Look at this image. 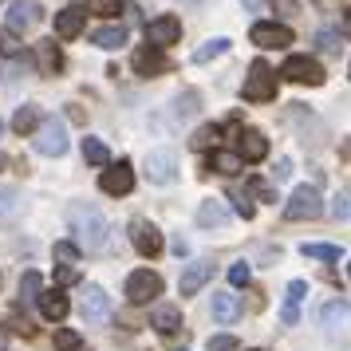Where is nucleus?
<instances>
[{
    "instance_id": "nucleus-1",
    "label": "nucleus",
    "mask_w": 351,
    "mask_h": 351,
    "mask_svg": "<svg viewBox=\"0 0 351 351\" xmlns=\"http://www.w3.org/2000/svg\"><path fill=\"white\" fill-rule=\"evenodd\" d=\"M67 225H71V233H75V249H87V253H99V249H107V217H103V209L91 206V202H75V206L67 209Z\"/></svg>"
},
{
    "instance_id": "nucleus-2",
    "label": "nucleus",
    "mask_w": 351,
    "mask_h": 351,
    "mask_svg": "<svg viewBox=\"0 0 351 351\" xmlns=\"http://www.w3.org/2000/svg\"><path fill=\"white\" fill-rule=\"evenodd\" d=\"M241 95L249 99V103H269V99H276V71H272L265 60H253V64H249V75H245V87H241Z\"/></svg>"
},
{
    "instance_id": "nucleus-3",
    "label": "nucleus",
    "mask_w": 351,
    "mask_h": 351,
    "mask_svg": "<svg viewBox=\"0 0 351 351\" xmlns=\"http://www.w3.org/2000/svg\"><path fill=\"white\" fill-rule=\"evenodd\" d=\"M319 213H324V197H319L316 186H296L292 197H288V206H285L288 221H316Z\"/></svg>"
},
{
    "instance_id": "nucleus-4",
    "label": "nucleus",
    "mask_w": 351,
    "mask_h": 351,
    "mask_svg": "<svg viewBox=\"0 0 351 351\" xmlns=\"http://www.w3.org/2000/svg\"><path fill=\"white\" fill-rule=\"evenodd\" d=\"M319 324H324V335H328L332 343H348V339H351V304L332 300L328 308H324Z\"/></svg>"
},
{
    "instance_id": "nucleus-5",
    "label": "nucleus",
    "mask_w": 351,
    "mask_h": 351,
    "mask_svg": "<svg viewBox=\"0 0 351 351\" xmlns=\"http://www.w3.org/2000/svg\"><path fill=\"white\" fill-rule=\"evenodd\" d=\"M36 150L48 154V158L67 154V127L60 119H40V127H36Z\"/></svg>"
},
{
    "instance_id": "nucleus-6",
    "label": "nucleus",
    "mask_w": 351,
    "mask_h": 351,
    "mask_svg": "<svg viewBox=\"0 0 351 351\" xmlns=\"http://www.w3.org/2000/svg\"><path fill=\"white\" fill-rule=\"evenodd\" d=\"M280 75L292 80V83H308V87H319V83L328 80L324 67H319V60H312V56H288L285 67H280Z\"/></svg>"
},
{
    "instance_id": "nucleus-7",
    "label": "nucleus",
    "mask_w": 351,
    "mask_h": 351,
    "mask_svg": "<svg viewBox=\"0 0 351 351\" xmlns=\"http://www.w3.org/2000/svg\"><path fill=\"white\" fill-rule=\"evenodd\" d=\"M162 296V276L150 269H138L127 276V300L130 304H150Z\"/></svg>"
},
{
    "instance_id": "nucleus-8",
    "label": "nucleus",
    "mask_w": 351,
    "mask_h": 351,
    "mask_svg": "<svg viewBox=\"0 0 351 351\" xmlns=\"http://www.w3.org/2000/svg\"><path fill=\"white\" fill-rule=\"evenodd\" d=\"M127 229H130V245H134V249H138L143 256H158L162 249H166V241H162V233H158V225H154V221H146V217H134Z\"/></svg>"
},
{
    "instance_id": "nucleus-9",
    "label": "nucleus",
    "mask_w": 351,
    "mask_h": 351,
    "mask_svg": "<svg viewBox=\"0 0 351 351\" xmlns=\"http://www.w3.org/2000/svg\"><path fill=\"white\" fill-rule=\"evenodd\" d=\"M99 186H103V193H111V197L130 193V190H134V166H130L127 158L111 162V166L103 170V178H99Z\"/></svg>"
},
{
    "instance_id": "nucleus-10",
    "label": "nucleus",
    "mask_w": 351,
    "mask_h": 351,
    "mask_svg": "<svg viewBox=\"0 0 351 351\" xmlns=\"http://www.w3.org/2000/svg\"><path fill=\"white\" fill-rule=\"evenodd\" d=\"M249 40H253L256 48H288L296 36H292V28H288V24H276V20H261V24H253Z\"/></svg>"
},
{
    "instance_id": "nucleus-11",
    "label": "nucleus",
    "mask_w": 351,
    "mask_h": 351,
    "mask_svg": "<svg viewBox=\"0 0 351 351\" xmlns=\"http://www.w3.org/2000/svg\"><path fill=\"white\" fill-rule=\"evenodd\" d=\"M146 178H150L154 186H174V178H178L174 150H150V154H146Z\"/></svg>"
},
{
    "instance_id": "nucleus-12",
    "label": "nucleus",
    "mask_w": 351,
    "mask_h": 351,
    "mask_svg": "<svg viewBox=\"0 0 351 351\" xmlns=\"http://www.w3.org/2000/svg\"><path fill=\"white\" fill-rule=\"evenodd\" d=\"M80 312L87 324H107V316H111V296L99 285H87L83 288V300H80Z\"/></svg>"
},
{
    "instance_id": "nucleus-13",
    "label": "nucleus",
    "mask_w": 351,
    "mask_h": 351,
    "mask_svg": "<svg viewBox=\"0 0 351 351\" xmlns=\"http://www.w3.org/2000/svg\"><path fill=\"white\" fill-rule=\"evenodd\" d=\"M182 40V20L178 16H158V20H150L146 24V44L150 48H170V44H178Z\"/></svg>"
},
{
    "instance_id": "nucleus-14",
    "label": "nucleus",
    "mask_w": 351,
    "mask_h": 351,
    "mask_svg": "<svg viewBox=\"0 0 351 351\" xmlns=\"http://www.w3.org/2000/svg\"><path fill=\"white\" fill-rule=\"evenodd\" d=\"M44 16L40 0H12L8 4V32H24V28H36Z\"/></svg>"
},
{
    "instance_id": "nucleus-15",
    "label": "nucleus",
    "mask_w": 351,
    "mask_h": 351,
    "mask_svg": "<svg viewBox=\"0 0 351 351\" xmlns=\"http://www.w3.org/2000/svg\"><path fill=\"white\" fill-rule=\"evenodd\" d=\"M134 71L146 75V80H154V75H166V71H170V60H166L158 48H150V44H146V48L134 51Z\"/></svg>"
},
{
    "instance_id": "nucleus-16",
    "label": "nucleus",
    "mask_w": 351,
    "mask_h": 351,
    "mask_svg": "<svg viewBox=\"0 0 351 351\" xmlns=\"http://www.w3.org/2000/svg\"><path fill=\"white\" fill-rule=\"evenodd\" d=\"M269 154V138L261 130H241L237 134V158L241 162H261Z\"/></svg>"
},
{
    "instance_id": "nucleus-17",
    "label": "nucleus",
    "mask_w": 351,
    "mask_h": 351,
    "mask_svg": "<svg viewBox=\"0 0 351 351\" xmlns=\"http://www.w3.org/2000/svg\"><path fill=\"white\" fill-rule=\"evenodd\" d=\"M83 24H87V12H83L80 4L56 12V36H60V40H75V36L83 32Z\"/></svg>"
},
{
    "instance_id": "nucleus-18",
    "label": "nucleus",
    "mask_w": 351,
    "mask_h": 351,
    "mask_svg": "<svg viewBox=\"0 0 351 351\" xmlns=\"http://www.w3.org/2000/svg\"><path fill=\"white\" fill-rule=\"evenodd\" d=\"M36 64H40L44 75H60L64 71V51H60V44L56 40H40L36 44Z\"/></svg>"
},
{
    "instance_id": "nucleus-19",
    "label": "nucleus",
    "mask_w": 351,
    "mask_h": 351,
    "mask_svg": "<svg viewBox=\"0 0 351 351\" xmlns=\"http://www.w3.org/2000/svg\"><path fill=\"white\" fill-rule=\"evenodd\" d=\"M150 328L162 332V335L182 332V308H174V304H158V308L150 312Z\"/></svg>"
},
{
    "instance_id": "nucleus-20",
    "label": "nucleus",
    "mask_w": 351,
    "mask_h": 351,
    "mask_svg": "<svg viewBox=\"0 0 351 351\" xmlns=\"http://www.w3.org/2000/svg\"><path fill=\"white\" fill-rule=\"evenodd\" d=\"M209 276H213V265H209V261H193L190 269L182 272V280H178V292H182V296H193V292L206 285Z\"/></svg>"
},
{
    "instance_id": "nucleus-21",
    "label": "nucleus",
    "mask_w": 351,
    "mask_h": 351,
    "mask_svg": "<svg viewBox=\"0 0 351 351\" xmlns=\"http://www.w3.org/2000/svg\"><path fill=\"white\" fill-rule=\"evenodd\" d=\"M40 312H44V319H51V324H60V319L71 312V304H67V296L60 292V288H48V292H40Z\"/></svg>"
},
{
    "instance_id": "nucleus-22",
    "label": "nucleus",
    "mask_w": 351,
    "mask_h": 351,
    "mask_svg": "<svg viewBox=\"0 0 351 351\" xmlns=\"http://www.w3.org/2000/svg\"><path fill=\"white\" fill-rule=\"evenodd\" d=\"M241 316V300L233 292H213V319L217 324H233Z\"/></svg>"
},
{
    "instance_id": "nucleus-23",
    "label": "nucleus",
    "mask_w": 351,
    "mask_h": 351,
    "mask_svg": "<svg viewBox=\"0 0 351 351\" xmlns=\"http://www.w3.org/2000/svg\"><path fill=\"white\" fill-rule=\"evenodd\" d=\"M91 44L103 48V51L123 48V44H127V24H107V28H99V32L91 36Z\"/></svg>"
},
{
    "instance_id": "nucleus-24",
    "label": "nucleus",
    "mask_w": 351,
    "mask_h": 351,
    "mask_svg": "<svg viewBox=\"0 0 351 351\" xmlns=\"http://www.w3.org/2000/svg\"><path fill=\"white\" fill-rule=\"evenodd\" d=\"M209 170H213V174L233 178L237 170H245V162H241L233 150H213V154H209Z\"/></svg>"
},
{
    "instance_id": "nucleus-25",
    "label": "nucleus",
    "mask_w": 351,
    "mask_h": 351,
    "mask_svg": "<svg viewBox=\"0 0 351 351\" xmlns=\"http://www.w3.org/2000/svg\"><path fill=\"white\" fill-rule=\"evenodd\" d=\"M225 221H229V213H225L221 202H202V209H197V225H206V229H221Z\"/></svg>"
},
{
    "instance_id": "nucleus-26",
    "label": "nucleus",
    "mask_w": 351,
    "mask_h": 351,
    "mask_svg": "<svg viewBox=\"0 0 351 351\" xmlns=\"http://www.w3.org/2000/svg\"><path fill=\"white\" fill-rule=\"evenodd\" d=\"M308 296V280H292L288 285V296H285V312H280V319L285 324H296V304Z\"/></svg>"
},
{
    "instance_id": "nucleus-27",
    "label": "nucleus",
    "mask_w": 351,
    "mask_h": 351,
    "mask_svg": "<svg viewBox=\"0 0 351 351\" xmlns=\"http://www.w3.org/2000/svg\"><path fill=\"white\" fill-rule=\"evenodd\" d=\"M300 253L312 256V261H339V256H343V249H339V245H324V241H304Z\"/></svg>"
},
{
    "instance_id": "nucleus-28",
    "label": "nucleus",
    "mask_w": 351,
    "mask_h": 351,
    "mask_svg": "<svg viewBox=\"0 0 351 351\" xmlns=\"http://www.w3.org/2000/svg\"><path fill=\"white\" fill-rule=\"evenodd\" d=\"M36 127H40V107H20L12 114V130L16 134H36Z\"/></svg>"
},
{
    "instance_id": "nucleus-29",
    "label": "nucleus",
    "mask_w": 351,
    "mask_h": 351,
    "mask_svg": "<svg viewBox=\"0 0 351 351\" xmlns=\"http://www.w3.org/2000/svg\"><path fill=\"white\" fill-rule=\"evenodd\" d=\"M229 51V40L225 36H217V40H206L202 48L193 51V64H209V60H217V56H225Z\"/></svg>"
},
{
    "instance_id": "nucleus-30",
    "label": "nucleus",
    "mask_w": 351,
    "mask_h": 351,
    "mask_svg": "<svg viewBox=\"0 0 351 351\" xmlns=\"http://www.w3.org/2000/svg\"><path fill=\"white\" fill-rule=\"evenodd\" d=\"M83 162H91V166H111V150L99 143V138H83Z\"/></svg>"
},
{
    "instance_id": "nucleus-31",
    "label": "nucleus",
    "mask_w": 351,
    "mask_h": 351,
    "mask_svg": "<svg viewBox=\"0 0 351 351\" xmlns=\"http://www.w3.org/2000/svg\"><path fill=\"white\" fill-rule=\"evenodd\" d=\"M197 103H202V95H197V91L178 95L174 99V119H193V114H197Z\"/></svg>"
},
{
    "instance_id": "nucleus-32",
    "label": "nucleus",
    "mask_w": 351,
    "mask_h": 351,
    "mask_svg": "<svg viewBox=\"0 0 351 351\" xmlns=\"http://www.w3.org/2000/svg\"><path fill=\"white\" fill-rule=\"evenodd\" d=\"M328 213H332L335 221H351V190H339L332 197V206H328Z\"/></svg>"
},
{
    "instance_id": "nucleus-33",
    "label": "nucleus",
    "mask_w": 351,
    "mask_h": 351,
    "mask_svg": "<svg viewBox=\"0 0 351 351\" xmlns=\"http://www.w3.org/2000/svg\"><path fill=\"white\" fill-rule=\"evenodd\" d=\"M56 351H87V343L80 339V332L60 328V332H56Z\"/></svg>"
},
{
    "instance_id": "nucleus-34",
    "label": "nucleus",
    "mask_w": 351,
    "mask_h": 351,
    "mask_svg": "<svg viewBox=\"0 0 351 351\" xmlns=\"http://www.w3.org/2000/svg\"><path fill=\"white\" fill-rule=\"evenodd\" d=\"M217 138H221V127H202V130H193L190 146L193 150H209V146H217Z\"/></svg>"
},
{
    "instance_id": "nucleus-35",
    "label": "nucleus",
    "mask_w": 351,
    "mask_h": 351,
    "mask_svg": "<svg viewBox=\"0 0 351 351\" xmlns=\"http://www.w3.org/2000/svg\"><path fill=\"white\" fill-rule=\"evenodd\" d=\"M40 292H44V288H40V272H24V276H20V296L32 304V300H40Z\"/></svg>"
},
{
    "instance_id": "nucleus-36",
    "label": "nucleus",
    "mask_w": 351,
    "mask_h": 351,
    "mask_svg": "<svg viewBox=\"0 0 351 351\" xmlns=\"http://www.w3.org/2000/svg\"><path fill=\"white\" fill-rule=\"evenodd\" d=\"M123 8V0H87V8L83 12H95V16H114Z\"/></svg>"
},
{
    "instance_id": "nucleus-37",
    "label": "nucleus",
    "mask_w": 351,
    "mask_h": 351,
    "mask_svg": "<svg viewBox=\"0 0 351 351\" xmlns=\"http://www.w3.org/2000/svg\"><path fill=\"white\" fill-rule=\"evenodd\" d=\"M67 285H80V269H75V265H60V269H56V288L64 292Z\"/></svg>"
},
{
    "instance_id": "nucleus-38",
    "label": "nucleus",
    "mask_w": 351,
    "mask_h": 351,
    "mask_svg": "<svg viewBox=\"0 0 351 351\" xmlns=\"http://www.w3.org/2000/svg\"><path fill=\"white\" fill-rule=\"evenodd\" d=\"M56 261H64V265H75V261H80V249H75V241H56Z\"/></svg>"
},
{
    "instance_id": "nucleus-39",
    "label": "nucleus",
    "mask_w": 351,
    "mask_h": 351,
    "mask_svg": "<svg viewBox=\"0 0 351 351\" xmlns=\"http://www.w3.org/2000/svg\"><path fill=\"white\" fill-rule=\"evenodd\" d=\"M0 56H20V36L0 28Z\"/></svg>"
},
{
    "instance_id": "nucleus-40",
    "label": "nucleus",
    "mask_w": 351,
    "mask_h": 351,
    "mask_svg": "<svg viewBox=\"0 0 351 351\" xmlns=\"http://www.w3.org/2000/svg\"><path fill=\"white\" fill-rule=\"evenodd\" d=\"M249 276H253V272H249V265H245V261L229 265V285H233V288H245V285H249Z\"/></svg>"
},
{
    "instance_id": "nucleus-41",
    "label": "nucleus",
    "mask_w": 351,
    "mask_h": 351,
    "mask_svg": "<svg viewBox=\"0 0 351 351\" xmlns=\"http://www.w3.org/2000/svg\"><path fill=\"white\" fill-rule=\"evenodd\" d=\"M229 197H233V206H237V213H241V217H245V221H249V217H253V213H256V206H253V202H249V193L233 190V193H229Z\"/></svg>"
},
{
    "instance_id": "nucleus-42",
    "label": "nucleus",
    "mask_w": 351,
    "mask_h": 351,
    "mask_svg": "<svg viewBox=\"0 0 351 351\" xmlns=\"http://www.w3.org/2000/svg\"><path fill=\"white\" fill-rule=\"evenodd\" d=\"M237 335H209V351H237Z\"/></svg>"
},
{
    "instance_id": "nucleus-43",
    "label": "nucleus",
    "mask_w": 351,
    "mask_h": 351,
    "mask_svg": "<svg viewBox=\"0 0 351 351\" xmlns=\"http://www.w3.org/2000/svg\"><path fill=\"white\" fill-rule=\"evenodd\" d=\"M249 193H256L261 202H276V190H272L269 182H261V178H253V182H249Z\"/></svg>"
},
{
    "instance_id": "nucleus-44",
    "label": "nucleus",
    "mask_w": 351,
    "mask_h": 351,
    "mask_svg": "<svg viewBox=\"0 0 351 351\" xmlns=\"http://www.w3.org/2000/svg\"><path fill=\"white\" fill-rule=\"evenodd\" d=\"M276 8V16H296V0H269Z\"/></svg>"
},
{
    "instance_id": "nucleus-45",
    "label": "nucleus",
    "mask_w": 351,
    "mask_h": 351,
    "mask_svg": "<svg viewBox=\"0 0 351 351\" xmlns=\"http://www.w3.org/2000/svg\"><path fill=\"white\" fill-rule=\"evenodd\" d=\"M319 48H324V51H339V36H332V32H319Z\"/></svg>"
},
{
    "instance_id": "nucleus-46",
    "label": "nucleus",
    "mask_w": 351,
    "mask_h": 351,
    "mask_svg": "<svg viewBox=\"0 0 351 351\" xmlns=\"http://www.w3.org/2000/svg\"><path fill=\"white\" fill-rule=\"evenodd\" d=\"M288 174H292V162L280 158V162H276V178H288Z\"/></svg>"
},
{
    "instance_id": "nucleus-47",
    "label": "nucleus",
    "mask_w": 351,
    "mask_h": 351,
    "mask_svg": "<svg viewBox=\"0 0 351 351\" xmlns=\"http://www.w3.org/2000/svg\"><path fill=\"white\" fill-rule=\"evenodd\" d=\"M343 36H348V40H351V8H348V12H343Z\"/></svg>"
},
{
    "instance_id": "nucleus-48",
    "label": "nucleus",
    "mask_w": 351,
    "mask_h": 351,
    "mask_svg": "<svg viewBox=\"0 0 351 351\" xmlns=\"http://www.w3.org/2000/svg\"><path fill=\"white\" fill-rule=\"evenodd\" d=\"M0 351H8V332L0 328Z\"/></svg>"
},
{
    "instance_id": "nucleus-49",
    "label": "nucleus",
    "mask_w": 351,
    "mask_h": 351,
    "mask_svg": "<svg viewBox=\"0 0 351 351\" xmlns=\"http://www.w3.org/2000/svg\"><path fill=\"white\" fill-rule=\"evenodd\" d=\"M339 150H343V158H351V138H343V146H339Z\"/></svg>"
},
{
    "instance_id": "nucleus-50",
    "label": "nucleus",
    "mask_w": 351,
    "mask_h": 351,
    "mask_svg": "<svg viewBox=\"0 0 351 351\" xmlns=\"http://www.w3.org/2000/svg\"><path fill=\"white\" fill-rule=\"evenodd\" d=\"M4 166H8V158H4V154H0V170H4Z\"/></svg>"
},
{
    "instance_id": "nucleus-51",
    "label": "nucleus",
    "mask_w": 351,
    "mask_h": 351,
    "mask_svg": "<svg viewBox=\"0 0 351 351\" xmlns=\"http://www.w3.org/2000/svg\"><path fill=\"white\" fill-rule=\"evenodd\" d=\"M319 4H332V0H319Z\"/></svg>"
},
{
    "instance_id": "nucleus-52",
    "label": "nucleus",
    "mask_w": 351,
    "mask_h": 351,
    "mask_svg": "<svg viewBox=\"0 0 351 351\" xmlns=\"http://www.w3.org/2000/svg\"><path fill=\"white\" fill-rule=\"evenodd\" d=\"M348 276H351V265H348Z\"/></svg>"
},
{
    "instance_id": "nucleus-53",
    "label": "nucleus",
    "mask_w": 351,
    "mask_h": 351,
    "mask_svg": "<svg viewBox=\"0 0 351 351\" xmlns=\"http://www.w3.org/2000/svg\"><path fill=\"white\" fill-rule=\"evenodd\" d=\"M348 75H351V64H348Z\"/></svg>"
}]
</instances>
